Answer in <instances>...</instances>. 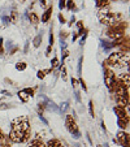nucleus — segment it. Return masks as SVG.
<instances>
[{
	"label": "nucleus",
	"mask_w": 130,
	"mask_h": 147,
	"mask_svg": "<svg viewBox=\"0 0 130 147\" xmlns=\"http://www.w3.org/2000/svg\"><path fill=\"white\" fill-rule=\"evenodd\" d=\"M9 139L12 143H25L31 138V129L28 116H20L11 122Z\"/></svg>",
	"instance_id": "obj_1"
},
{
	"label": "nucleus",
	"mask_w": 130,
	"mask_h": 147,
	"mask_svg": "<svg viewBox=\"0 0 130 147\" xmlns=\"http://www.w3.org/2000/svg\"><path fill=\"white\" fill-rule=\"evenodd\" d=\"M112 92L115 94V100H116L117 106L124 107V108H126L129 106L130 96H129V85L127 83H125L120 78H116Z\"/></svg>",
	"instance_id": "obj_2"
},
{
	"label": "nucleus",
	"mask_w": 130,
	"mask_h": 147,
	"mask_svg": "<svg viewBox=\"0 0 130 147\" xmlns=\"http://www.w3.org/2000/svg\"><path fill=\"white\" fill-rule=\"evenodd\" d=\"M103 67H107L109 69H122L125 67H129V53L124 52H112L107 57V60L103 61Z\"/></svg>",
	"instance_id": "obj_3"
},
{
	"label": "nucleus",
	"mask_w": 130,
	"mask_h": 147,
	"mask_svg": "<svg viewBox=\"0 0 130 147\" xmlns=\"http://www.w3.org/2000/svg\"><path fill=\"white\" fill-rule=\"evenodd\" d=\"M98 18L103 25L113 26L122 21V14L117 13V12H112L109 8H103L98 11Z\"/></svg>",
	"instance_id": "obj_4"
},
{
	"label": "nucleus",
	"mask_w": 130,
	"mask_h": 147,
	"mask_svg": "<svg viewBox=\"0 0 130 147\" xmlns=\"http://www.w3.org/2000/svg\"><path fill=\"white\" fill-rule=\"evenodd\" d=\"M127 26H129V24H127L126 21H124V20H122L121 22L116 24V25L108 26L107 30H105V35H107L109 39H112V40L121 39L122 36H125V31H126Z\"/></svg>",
	"instance_id": "obj_5"
},
{
	"label": "nucleus",
	"mask_w": 130,
	"mask_h": 147,
	"mask_svg": "<svg viewBox=\"0 0 130 147\" xmlns=\"http://www.w3.org/2000/svg\"><path fill=\"white\" fill-rule=\"evenodd\" d=\"M65 126H67L68 131L73 136V138L78 139L81 137V131L77 125V121H75V119L72 115H67V116H65Z\"/></svg>",
	"instance_id": "obj_6"
},
{
	"label": "nucleus",
	"mask_w": 130,
	"mask_h": 147,
	"mask_svg": "<svg viewBox=\"0 0 130 147\" xmlns=\"http://www.w3.org/2000/svg\"><path fill=\"white\" fill-rule=\"evenodd\" d=\"M104 68V83L107 89L109 90V92L113 91V86H115V82H116V76H115V72L112 69L107 67H103Z\"/></svg>",
	"instance_id": "obj_7"
},
{
	"label": "nucleus",
	"mask_w": 130,
	"mask_h": 147,
	"mask_svg": "<svg viewBox=\"0 0 130 147\" xmlns=\"http://www.w3.org/2000/svg\"><path fill=\"white\" fill-rule=\"evenodd\" d=\"M116 143H119L121 147H129L130 146L129 133L125 130L119 131V133H117V138H116Z\"/></svg>",
	"instance_id": "obj_8"
},
{
	"label": "nucleus",
	"mask_w": 130,
	"mask_h": 147,
	"mask_svg": "<svg viewBox=\"0 0 130 147\" xmlns=\"http://www.w3.org/2000/svg\"><path fill=\"white\" fill-rule=\"evenodd\" d=\"M34 94H35V90L28 87V89H24V90H21V91H18V94H17V95H18V98H20V100H21V102L28 103L29 100L34 96Z\"/></svg>",
	"instance_id": "obj_9"
},
{
	"label": "nucleus",
	"mask_w": 130,
	"mask_h": 147,
	"mask_svg": "<svg viewBox=\"0 0 130 147\" xmlns=\"http://www.w3.org/2000/svg\"><path fill=\"white\" fill-rule=\"evenodd\" d=\"M28 147H47V146H46L44 141L40 137H34V138H30Z\"/></svg>",
	"instance_id": "obj_10"
},
{
	"label": "nucleus",
	"mask_w": 130,
	"mask_h": 147,
	"mask_svg": "<svg viewBox=\"0 0 130 147\" xmlns=\"http://www.w3.org/2000/svg\"><path fill=\"white\" fill-rule=\"evenodd\" d=\"M113 111H115V113H116L117 119H127V117H129V113H127L126 108H124V107L115 106Z\"/></svg>",
	"instance_id": "obj_11"
},
{
	"label": "nucleus",
	"mask_w": 130,
	"mask_h": 147,
	"mask_svg": "<svg viewBox=\"0 0 130 147\" xmlns=\"http://www.w3.org/2000/svg\"><path fill=\"white\" fill-rule=\"evenodd\" d=\"M119 47L121 48V51H120V52L129 53V35L122 36L121 42H120V45H119Z\"/></svg>",
	"instance_id": "obj_12"
},
{
	"label": "nucleus",
	"mask_w": 130,
	"mask_h": 147,
	"mask_svg": "<svg viewBox=\"0 0 130 147\" xmlns=\"http://www.w3.org/2000/svg\"><path fill=\"white\" fill-rule=\"evenodd\" d=\"M52 12H53V7H48L47 9H46V12L43 13V16H42V22L43 24H47L48 21H50L51 16H52Z\"/></svg>",
	"instance_id": "obj_13"
},
{
	"label": "nucleus",
	"mask_w": 130,
	"mask_h": 147,
	"mask_svg": "<svg viewBox=\"0 0 130 147\" xmlns=\"http://www.w3.org/2000/svg\"><path fill=\"white\" fill-rule=\"evenodd\" d=\"M129 122H130V119H117V125H119V128L122 129V130H126L129 128Z\"/></svg>",
	"instance_id": "obj_14"
},
{
	"label": "nucleus",
	"mask_w": 130,
	"mask_h": 147,
	"mask_svg": "<svg viewBox=\"0 0 130 147\" xmlns=\"http://www.w3.org/2000/svg\"><path fill=\"white\" fill-rule=\"evenodd\" d=\"M111 0H95V5L98 9H103V8H109Z\"/></svg>",
	"instance_id": "obj_15"
},
{
	"label": "nucleus",
	"mask_w": 130,
	"mask_h": 147,
	"mask_svg": "<svg viewBox=\"0 0 130 147\" xmlns=\"http://www.w3.org/2000/svg\"><path fill=\"white\" fill-rule=\"evenodd\" d=\"M46 146L47 147H64V144H63V142H61L60 139L52 138V139H50V141L46 143Z\"/></svg>",
	"instance_id": "obj_16"
},
{
	"label": "nucleus",
	"mask_w": 130,
	"mask_h": 147,
	"mask_svg": "<svg viewBox=\"0 0 130 147\" xmlns=\"http://www.w3.org/2000/svg\"><path fill=\"white\" fill-rule=\"evenodd\" d=\"M0 147H12V141L9 139L8 136H4L0 139Z\"/></svg>",
	"instance_id": "obj_17"
},
{
	"label": "nucleus",
	"mask_w": 130,
	"mask_h": 147,
	"mask_svg": "<svg viewBox=\"0 0 130 147\" xmlns=\"http://www.w3.org/2000/svg\"><path fill=\"white\" fill-rule=\"evenodd\" d=\"M28 17H29V21H30L31 24H33L34 26H36L39 24V17L36 16L35 13H34V12H31V13H29L28 14Z\"/></svg>",
	"instance_id": "obj_18"
},
{
	"label": "nucleus",
	"mask_w": 130,
	"mask_h": 147,
	"mask_svg": "<svg viewBox=\"0 0 130 147\" xmlns=\"http://www.w3.org/2000/svg\"><path fill=\"white\" fill-rule=\"evenodd\" d=\"M42 39H43V34H38V35L34 38V40H33V46L35 48H38L39 46H40V43H42Z\"/></svg>",
	"instance_id": "obj_19"
},
{
	"label": "nucleus",
	"mask_w": 130,
	"mask_h": 147,
	"mask_svg": "<svg viewBox=\"0 0 130 147\" xmlns=\"http://www.w3.org/2000/svg\"><path fill=\"white\" fill-rule=\"evenodd\" d=\"M9 20H11V22H12V24H16V22H17V20H18V13H17V11H16V8H14V7H13V11L11 12Z\"/></svg>",
	"instance_id": "obj_20"
},
{
	"label": "nucleus",
	"mask_w": 130,
	"mask_h": 147,
	"mask_svg": "<svg viewBox=\"0 0 130 147\" xmlns=\"http://www.w3.org/2000/svg\"><path fill=\"white\" fill-rule=\"evenodd\" d=\"M52 72V69H44V70H39L38 72V78L39 80H42V78H44L48 74V73Z\"/></svg>",
	"instance_id": "obj_21"
},
{
	"label": "nucleus",
	"mask_w": 130,
	"mask_h": 147,
	"mask_svg": "<svg viewBox=\"0 0 130 147\" xmlns=\"http://www.w3.org/2000/svg\"><path fill=\"white\" fill-rule=\"evenodd\" d=\"M65 8H68L69 11H75V3H74V0H68L67 1V5H65Z\"/></svg>",
	"instance_id": "obj_22"
},
{
	"label": "nucleus",
	"mask_w": 130,
	"mask_h": 147,
	"mask_svg": "<svg viewBox=\"0 0 130 147\" xmlns=\"http://www.w3.org/2000/svg\"><path fill=\"white\" fill-rule=\"evenodd\" d=\"M26 68H28V64H26V63H17L16 64V69L18 70V72H22V70H25Z\"/></svg>",
	"instance_id": "obj_23"
},
{
	"label": "nucleus",
	"mask_w": 130,
	"mask_h": 147,
	"mask_svg": "<svg viewBox=\"0 0 130 147\" xmlns=\"http://www.w3.org/2000/svg\"><path fill=\"white\" fill-rule=\"evenodd\" d=\"M89 109H90V115H91V117L94 119L95 117V111H94V103H92V100H90L89 102Z\"/></svg>",
	"instance_id": "obj_24"
},
{
	"label": "nucleus",
	"mask_w": 130,
	"mask_h": 147,
	"mask_svg": "<svg viewBox=\"0 0 130 147\" xmlns=\"http://www.w3.org/2000/svg\"><path fill=\"white\" fill-rule=\"evenodd\" d=\"M119 78L121 81H124L125 83H127V85H129V73H124V74H121Z\"/></svg>",
	"instance_id": "obj_25"
},
{
	"label": "nucleus",
	"mask_w": 130,
	"mask_h": 147,
	"mask_svg": "<svg viewBox=\"0 0 130 147\" xmlns=\"http://www.w3.org/2000/svg\"><path fill=\"white\" fill-rule=\"evenodd\" d=\"M68 35H69V33H68V31H63V30H61L60 31V39H61V42H65V39H67Z\"/></svg>",
	"instance_id": "obj_26"
},
{
	"label": "nucleus",
	"mask_w": 130,
	"mask_h": 147,
	"mask_svg": "<svg viewBox=\"0 0 130 147\" xmlns=\"http://www.w3.org/2000/svg\"><path fill=\"white\" fill-rule=\"evenodd\" d=\"M61 77H63V80L64 81H67V69H65V67H64V65H61Z\"/></svg>",
	"instance_id": "obj_27"
},
{
	"label": "nucleus",
	"mask_w": 130,
	"mask_h": 147,
	"mask_svg": "<svg viewBox=\"0 0 130 147\" xmlns=\"http://www.w3.org/2000/svg\"><path fill=\"white\" fill-rule=\"evenodd\" d=\"M51 64H52V68H51V69H55V68H57L59 67V59L57 57H53L52 59V61H51Z\"/></svg>",
	"instance_id": "obj_28"
},
{
	"label": "nucleus",
	"mask_w": 130,
	"mask_h": 147,
	"mask_svg": "<svg viewBox=\"0 0 130 147\" xmlns=\"http://www.w3.org/2000/svg\"><path fill=\"white\" fill-rule=\"evenodd\" d=\"M1 21H3L4 25H8V24L11 22V20H9V17H8V16H5V14H3V16H1Z\"/></svg>",
	"instance_id": "obj_29"
},
{
	"label": "nucleus",
	"mask_w": 130,
	"mask_h": 147,
	"mask_svg": "<svg viewBox=\"0 0 130 147\" xmlns=\"http://www.w3.org/2000/svg\"><path fill=\"white\" fill-rule=\"evenodd\" d=\"M82 60L83 59L79 57V61H78V74H79V77H81V74H82Z\"/></svg>",
	"instance_id": "obj_30"
},
{
	"label": "nucleus",
	"mask_w": 130,
	"mask_h": 147,
	"mask_svg": "<svg viewBox=\"0 0 130 147\" xmlns=\"http://www.w3.org/2000/svg\"><path fill=\"white\" fill-rule=\"evenodd\" d=\"M65 5H67V0H60V1H59V8H60L61 11L65 8Z\"/></svg>",
	"instance_id": "obj_31"
},
{
	"label": "nucleus",
	"mask_w": 130,
	"mask_h": 147,
	"mask_svg": "<svg viewBox=\"0 0 130 147\" xmlns=\"http://www.w3.org/2000/svg\"><path fill=\"white\" fill-rule=\"evenodd\" d=\"M68 106H69V103H64V104H61L60 106V112H65L68 109Z\"/></svg>",
	"instance_id": "obj_32"
},
{
	"label": "nucleus",
	"mask_w": 130,
	"mask_h": 147,
	"mask_svg": "<svg viewBox=\"0 0 130 147\" xmlns=\"http://www.w3.org/2000/svg\"><path fill=\"white\" fill-rule=\"evenodd\" d=\"M79 83H81V86H82L83 91H87V86H86V83H85V81H83V80H82V77H79Z\"/></svg>",
	"instance_id": "obj_33"
},
{
	"label": "nucleus",
	"mask_w": 130,
	"mask_h": 147,
	"mask_svg": "<svg viewBox=\"0 0 130 147\" xmlns=\"http://www.w3.org/2000/svg\"><path fill=\"white\" fill-rule=\"evenodd\" d=\"M3 38H1V36H0V55H3L4 53V46H3Z\"/></svg>",
	"instance_id": "obj_34"
},
{
	"label": "nucleus",
	"mask_w": 130,
	"mask_h": 147,
	"mask_svg": "<svg viewBox=\"0 0 130 147\" xmlns=\"http://www.w3.org/2000/svg\"><path fill=\"white\" fill-rule=\"evenodd\" d=\"M50 31H51V33H50V46L52 47V46H53V33H52V28L50 29Z\"/></svg>",
	"instance_id": "obj_35"
},
{
	"label": "nucleus",
	"mask_w": 130,
	"mask_h": 147,
	"mask_svg": "<svg viewBox=\"0 0 130 147\" xmlns=\"http://www.w3.org/2000/svg\"><path fill=\"white\" fill-rule=\"evenodd\" d=\"M59 20H60L61 24H65V22H67V20H65V17H64L63 14H59Z\"/></svg>",
	"instance_id": "obj_36"
},
{
	"label": "nucleus",
	"mask_w": 130,
	"mask_h": 147,
	"mask_svg": "<svg viewBox=\"0 0 130 147\" xmlns=\"http://www.w3.org/2000/svg\"><path fill=\"white\" fill-rule=\"evenodd\" d=\"M72 85H73V87H74V89L78 86V81L75 80V78H72Z\"/></svg>",
	"instance_id": "obj_37"
},
{
	"label": "nucleus",
	"mask_w": 130,
	"mask_h": 147,
	"mask_svg": "<svg viewBox=\"0 0 130 147\" xmlns=\"http://www.w3.org/2000/svg\"><path fill=\"white\" fill-rule=\"evenodd\" d=\"M75 99H77L78 103H81V95H79V91H75Z\"/></svg>",
	"instance_id": "obj_38"
},
{
	"label": "nucleus",
	"mask_w": 130,
	"mask_h": 147,
	"mask_svg": "<svg viewBox=\"0 0 130 147\" xmlns=\"http://www.w3.org/2000/svg\"><path fill=\"white\" fill-rule=\"evenodd\" d=\"M77 26H78V30H79V29H83V21H78Z\"/></svg>",
	"instance_id": "obj_39"
},
{
	"label": "nucleus",
	"mask_w": 130,
	"mask_h": 147,
	"mask_svg": "<svg viewBox=\"0 0 130 147\" xmlns=\"http://www.w3.org/2000/svg\"><path fill=\"white\" fill-rule=\"evenodd\" d=\"M39 119H40V120H42V121L44 122V124H46V125H48V121H47V120H46V119H44V117H43V115H39Z\"/></svg>",
	"instance_id": "obj_40"
},
{
	"label": "nucleus",
	"mask_w": 130,
	"mask_h": 147,
	"mask_svg": "<svg viewBox=\"0 0 130 147\" xmlns=\"http://www.w3.org/2000/svg\"><path fill=\"white\" fill-rule=\"evenodd\" d=\"M75 22V17L74 16H73L72 17V18H70V22H69V26H73V24H74Z\"/></svg>",
	"instance_id": "obj_41"
},
{
	"label": "nucleus",
	"mask_w": 130,
	"mask_h": 147,
	"mask_svg": "<svg viewBox=\"0 0 130 147\" xmlns=\"http://www.w3.org/2000/svg\"><path fill=\"white\" fill-rule=\"evenodd\" d=\"M51 50H52V47H51V46H48V48H47V51H46V55H50V52H51Z\"/></svg>",
	"instance_id": "obj_42"
},
{
	"label": "nucleus",
	"mask_w": 130,
	"mask_h": 147,
	"mask_svg": "<svg viewBox=\"0 0 130 147\" xmlns=\"http://www.w3.org/2000/svg\"><path fill=\"white\" fill-rule=\"evenodd\" d=\"M39 3H40V5H42V7H44V5H46V0H40Z\"/></svg>",
	"instance_id": "obj_43"
},
{
	"label": "nucleus",
	"mask_w": 130,
	"mask_h": 147,
	"mask_svg": "<svg viewBox=\"0 0 130 147\" xmlns=\"http://www.w3.org/2000/svg\"><path fill=\"white\" fill-rule=\"evenodd\" d=\"M28 48H29V42H26V46H25V52H28Z\"/></svg>",
	"instance_id": "obj_44"
},
{
	"label": "nucleus",
	"mask_w": 130,
	"mask_h": 147,
	"mask_svg": "<svg viewBox=\"0 0 130 147\" xmlns=\"http://www.w3.org/2000/svg\"><path fill=\"white\" fill-rule=\"evenodd\" d=\"M3 137H4V133H3V131H1V129H0V139L3 138Z\"/></svg>",
	"instance_id": "obj_45"
},
{
	"label": "nucleus",
	"mask_w": 130,
	"mask_h": 147,
	"mask_svg": "<svg viewBox=\"0 0 130 147\" xmlns=\"http://www.w3.org/2000/svg\"><path fill=\"white\" fill-rule=\"evenodd\" d=\"M96 147H103V146H102V144H98V146H96Z\"/></svg>",
	"instance_id": "obj_46"
},
{
	"label": "nucleus",
	"mask_w": 130,
	"mask_h": 147,
	"mask_svg": "<svg viewBox=\"0 0 130 147\" xmlns=\"http://www.w3.org/2000/svg\"><path fill=\"white\" fill-rule=\"evenodd\" d=\"M24 1H25V0H21V3H24Z\"/></svg>",
	"instance_id": "obj_47"
},
{
	"label": "nucleus",
	"mask_w": 130,
	"mask_h": 147,
	"mask_svg": "<svg viewBox=\"0 0 130 147\" xmlns=\"http://www.w3.org/2000/svg\"><path fill=\"white\" fill-rule=\"evenodd\" d=\"M112 1H117V0H112Z\"/></svg>",
	"instance_id": "obj_48"
}]
</instances>
